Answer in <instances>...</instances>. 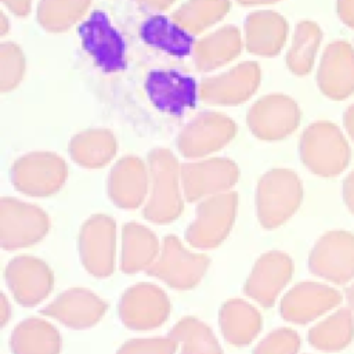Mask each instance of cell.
Wrapping results in <instances>:
<instances>
[{"label":"cell","mask_w":354,"mask_h":354,"mask_svg":"<svg viewBox=\"0 0 354 354\" xmlns=\"http://www.w3.org/2000/svg\"><path fill=\"white\" fill-rule=\"evenodd\" d=\"M321 40L322 30L315 22L301 21L296 25L293 43L286 57L288 66L295 75L303 76L313 69Z\"/></svg>","instance_id":"cell-31"},{"label":"cell","mask_w":354,"mask_h":354,"mask_svg":"<svg viewBox=\"0 0 354 354\" xmlns=\"http://www.w3.org/2000/svg\"><path fill=\"white\" fill-rule=\"evenodd\" d=\"M218 319L224 339L235 346L250 343L261 326L257 310L241 299L224 303Z\"/></svg>","instance_id":"cell-26"},{"label":"cell","mask_w":354,"mask_h":354,"mask_svg":"<svg viewBox=\"0 0 354 354\" xmlns=\"http://www.w3.org/2000/svg\"><path fill=\"white\" fill-rule=\"evenodd\" d=\"M292 274L293 261L286 253L278 250L264 253L256 261L245 283V292L261 306L271 307Z\"/></svg>","instance_id":"cell-17"},{"label":"cell","mask_w":354,"mask_h":354,"mask_svg":"<svg viewBox=\"0 0 354 354\" xmlns=\"http://www.w3.org/2000/svg\"><path fill=\"white\" fill-rule=\"evenodd\" d=\"M90 0H41L39 4V21L51 30L61 32L69 28L88 7Z\"/></svg>","instance_id":"cell-34"},{"label":"cell","mask_w":354,"mask_h":354,"mask_svg":"<svg viewBox=\"0 0 354 354\" xmlns=\"http://www.w3.org/2000/svg\"><path fill=\"white\" fill-rule=\"evenodd\" d=\"M148 191V176L144 163L136 156L120 159L109 173L108 192L123 209L138 207Z\"/></svg>","instance_id":"cell-22"},{"label":"cell","mask_w":354,"mask_h":354,"mask_svg":"<svg viewBox=\"0 0 354 354\" xmlns=\"http://www.w3.org/2000/svg\"><path fill=\"white\" fill-rule=\"evenodd\" d=\"M299 335L289 328H279L268 333L254 348L253 354H297Z\"/></svg>","instance_id":"cell-36"},{"label":"cell","mask_w":354,"mask_h":354,"mask_svg":"<svg viewBox=\"0 0 354 354\" xmlns=\"http://www.w3.org/2000/svg\"><path fill=\"white\" fill-rule=\"evenodd\" d=\"M141 37L147 44L178 58L188 55L194 44V37L184 28L163 15L148 18L141 26Z\"/></svg>","instance_id":"cell-28"},{"label":"cell","mask_w":354,"mask_h":354,"mask_svg":"<svg viewBox=\"0 0 354 354\" xmlns=\"http://www.w3.org/2000/svg\"><path fill=\"white\" fill-rule=\"evenodd\" d=\"M346 300H347L348 307L351 308V311L354 314V282L346 289Z\"/></svg>","instance_id":"cell-43"},{"label":"cell","mask_w":354,"mask_h":354,"mask_svg":"<svg viewBox=\"0 0 354 354\" xmlns=\"http://www.w3.org/2000/svg\"><path fill=\"white\" fill-rule=\"evenodd\" d=\"M66 178L65 162L48 152H35L19 158L11 169L17 189L32 196H47L61 188Z\"/></svg>","instance_id":"cell-8"},{"label":"cell","mask_w":354,"mask_h":354,"mask_svg":"<svg viewBox=\"0 0 354 354\" xmlns=\"http://www.w3.org/2000/svg\"><path fill=\"white\" fill-rule=\"evenodd\" d=\"M343 124L351 141L354 142V102L346 108L343 113Z\"/></svg>","instance_id":"cell-40"},{"label":"cell","mask_w":354,"mask_h":354,"mask_svg":"<svg viewBox=\"0 0 354 354\" xmlns=\"http://www.w3.org/2000/svg\"><path fill=\"white\" fill-rule=\"evenodd\" d=\"M228 7V0H189L174 14V21L195 33L223 18Z\"/></svg>","instance_id":"cell-33"},{"label":"cell","mask_w":354,"mask_h":354,"mask_svg":"<svg viewBox=\"0 0 354 354\" xmlns=\"http://www.w3.org/2000/svg\"><path fill=\"white\" fill-rule=\"evenodd\" d=\"M241 50L236 28L225 26L202 39L195 47V64L202 71L214 69L232 59Z\"/></svg>","instance_id":"cell-29"},{"label":"cell","mask_w":354,"mask_h":354,"mask_svg":"<svg viewBox=\"0 0 354 354\" xmlns=\"http://www.w3.org/2000/svg\"><path fill=\"white\" fill-rule=\"evenodd\" d=\"M236 194H216L203 199L194 221L188 225L185 238L199 249H209L220 245L228 235L236 212Z\"/></svg>","instance_id":"cell-5"},{"label":"cell","mask_w":354,"mask_h":354,"mask_svg":"<svg viewBox=\"0 0 354 354\" xmlns=\"http://www.w3.org/2000/svg\"><path fill=\"white\" fill-rule=\"evenodd\" d=\"M140 6L151 10H163L169 7L174 0H136Z\"/></svg>","instance_id":"cell-42"},{"label":"cell","mask_w":354,"mask_h":354,"mask_svg":"<svg viewBox=\"0 0 354 354\" xmlns=\"http://www.w3.org/2000/svg\"><path fill=\"white\" fill-rule=\"evenodd\" d=\"M177 343L170 337L136 339L124 343L118 354H174Z\"/></svg>","instance_id":"cell-37"},{"label":"cell","mask_w":354,"mask_h":354,"mask_svg":"<svg viewBox=\"0 0 354 354\" xmlns=\"http://www.w3.org/2000/svg\"><path fill=\"white\" fill-rule=\"evenodd\" d=\"M59 347L58 330L40 318L22 321L10 337V348L14 354H58Z\"/></svg>","instance_id":"cell-25"},{"label":"cell","mask_w":354,"mask_h":354,"mask_svg":"<svg viewBox=\"0 0 354 354\" xmlns=\"http://www.w3.org/2000/svg\"><path fill=\"white\" fill-rule=\"evenodd\" d=\"M342 293L325 283L300 282L281 300V315L293 324H308L342 303Z\"/></svg>","instance_id":"cell-12"},{"label":"cell","mask_w":354,"mask_h":354,"mask_svg":"<svg viewBox=\"0 0 354 354\" xmlns=\"http://www.w3.org/2000/svg\"><path fill=\"white\" fill-rule=\"evenodd\" d=\"M72 159L83 167H101L116 152V141L106 130H90L75 136L69 144Z\"/></svg>","instance_id":"cell-30"},{"label":"cell","mask_w":354,"mask_h":354,"mask_svg":"<svg viewBox=\"0 0 354 354\" xmlns=\"http://www.w3.org/2000/svg\"><path fill=\"white\" fill-rule=\"evenodd\" d=\"M6 281L14 299L26 307L40 303L53 288V272L44 261L32 256L14 257L6 268Z\"/></svg>","instance_id":"cell-15"},{"label":"cell","mask_w":354,"mask_h":354,"mask_svg":"<svg viewBox=\"0 0 354 354\" xmlns=\"http://www.w3.org/2000/svg\"><path fill=\"white\" fill-rule=\"evenodd\" d=\"M288 33L283 17L274 11H257L246 19V46L249 51L272 57L282 48Z\"/></svg>","instance_id":"cell-23"},{"label":"cell","mask_w":354,"mask_h":354,"mask_svg":"<svg viewBox=\"0 0 354 354\" xmlns=\"http://www.w3.org/2000/svg\"><path fill=\"white\" fill-rule=\"evenodd\" d=\"M160 253L159 242L155 234L147 227L129 223L123 228L120 268L124 272H137L148 270Z\"/></svg>","instance_id":"cell-24"},{"label":"cell","mask_w":354,"mask_h":354,"mask_svg":"<svg viewBox=\"0 0 354 354\" xmlns=\"http://www.w3.org/2000/svg\"><path fill=\"white\" fill-rule=\"evenodd\" d=\"M207 264L206 256L188 252L176 236L169 235L147 272L174 289H191L202 279Z\"/></svg>","instance_id":"cell-6"},{"label":"cell","mask_w":354,"mask_h":354,"mask_svg":"<svg viewBox=\"0 0 354 354\" xmlns=\"http://www.w3.org/2000/svg\"><path fill=\"white\" fill-rule=\"evenodd\" d=\"M151 194L144 207V217L149 221L170 223L183 209L178 189V167L173 153L167 149H153L148 156Z\"/></svg>","instance_id":"cell-3"},{"label":"cell","mask_w":354,"mask_h":354,"mask_svg":"<svg viewBox=\"0 0 354 354\" xmlns=\"http://www.w3.org/2000/svg\"><path fill=\"white\" fill-rule=\"evenodd\" d=\"M84 50L105 72H116L126 66L124 40L111 25L102 11H94L79 26Z\"/></svg>","instance_id":"cell-11"},{"label":"cell","mask_w":354,"mask_h":354,"mask_svg":"<svg viewBox=\"0 0 354 354\" xmlns=\"http://www.w3.org/2000/svg\"><path fill=\"white\" fill-rule=\"evenodd\" d=\"M152 104L163 112L181 115L196 104V82L177 71H153L145 82Z\"/></svg>","instance_id":"cell-19"},{"label":"cell","mask_w":354,"mask_h":354,"mask_svg":"<svg viewBox=\"0 0 354 354\" xmlns=\"http://www.w3.org/2000/svg\"><path fill=\"white\" fill-rule=\"evenodd\" d=\"M311 274L335 285H344L354 278V234L328 231L318 238L308 256Z\"/></svg>","instance_id":"cell-4"},{"label":"cell","mask_w":354,"mask_h":354,"mask_svg":"<svg viewBox=\"0 0 354 354\" xmlns=\"http://www.w3.org/2000/svg\"><path fill=\"white\" fill-rule=\"evenodd\" d=\"M300 122L297 104L281 94H272L257 101L248 115L252 131L264 140H279L290 134Z\"/></svg>","instance_id":"cell-14"},{"label":"cell","mask_w":354,"mask_h":354,"mask_svg":"<svg viewBox=\"0 0 354 354\" xmlns=\"http://www.w3.org/2000/svg\"><path fill=\"white\" fill-rule=\"evenodd\" d=\"M317 84L322 94L342 101L354 93V48L346 40L329 43L317 72Z\"/></svg>","instance_id":"cell-13"},{"label":"cell","mask_w":354,"mask_h":354,"mask_svg":"<svg viewBox=\"0 0 354 354\" xmlns=\"http://www.w3.org/2000/svg\"><path fill=\"white\" fill-rule=\"evenodd\" d=\"M24 75V55L12 43H3L0 48V84L1 88H14Z\"/></svg>","instance_id":"cell-35"},{"label":"cell","mask_w":354,"mask_h":354,"mask_svg":"<svg viewBox=\"0 0 354 354\" xmlns=\"http://www.w3.org/2000/svg\"><path fill=\"white\" fill-rule=\"evenodd\" d=\"M48 230L47 214L14 198H3L0 203V242L7 250L39 242Z\"/></svg>","instance_id":"cell-7"},{"label":"cell","mask_w":354,"mask_h":354,"mask_svg":"<svg viewBox=\"0 0 354 354\" xmlns=\"http://www.w3.org/2000/svg\"><path fill=\"white\" fill-rule=\"evenodd\" d=\"M105 310L106 304L97 295L87 289L73 288L61 293L41 313L69 328L84 329L95 325Z\"/></svg>","instance_id":"cell-20"},{"label":"cell","mask_w":354,"mask_h":354,"mask_svg":"<svg viewBox=\"0 0 354 354\" xmlns=\"http://www.w3.org/2000/svg\"><path fill=\"white\" fill-rule=\"evenodd\" d=\"M169 336L181 346V354H223L212 330L196 318L185 317L180 319Z\"/></svg>","instance_id":"cell-32"},{"label":"cell","mask_w":354,"mask_h":354,"mask_svg":"<svg viewBox=\"0 0 354 354\" xmlns=\"http://www.w3.org/2000/svg\"><path fill=\"white\" fill-rule=\"evenodd\" d=\"M256 198L261 225L277 228L299 209L303 199V185L293 170L274 169L260 178Z\"/></svg>","instance_id":"cell-2"},{"label":"cell","mask_w":354,"mask_h":354,"mask_svg":"<svg viewBox=\"0 0 354 354\" xmlns=\"http://www.w3.org/2000/svg\"><path fill=\"white\" fill-rule=\"evenodd\" d=\"M339 19L350 29H354V0H336Z\"/></svg>","instance_id":"cell-38"},{"label":"cell","mask_w":354,"mask_h":354,"mask_svg":"<svg viewBox=\"0 0 354 354\" xmlns=\"http://www.w3.org/2000/svg\"><path fill=\"white\" fill-rule=\"evenodd\" d=\"M238 1L243 4H263V3H274L278 0H238Z\"/></svg>","instance_id":"cell-45"},{"label":"cell","mask_w":354,"mask_h":354,"mask_svg":"<svg viewBox=\"0 0 354 354\" xmlns=\"http://www.w3.org/2000/svg\"><path fill=\"white\" fill-rule=\"evenodd\" d=\"M259 80L257 64L243 62L227 73L203 80L201 95L213 104H238L256 91Z\"/></svg>","instance_id":"cell-21"},{"label":"cell","mask_w":354,"mask_h":354,"mask_svg":"<svg viewBox=\"0 0 354 354\" xmlns=\"http://www.w3.org/2000/svg\"><path fill=\"white\" fill-rule=\"evenodd\" d=\"M236 180L238 167L230 159L214 158L181 167L183 188L188 201L220 194L234 185Z\"/></svg>","instance_id":"cell-18"},{"label":"cell","mask_w":354,"mask_h":354,"mask_svg":"<svg viewBox=\"0 0 354 354\" xmlns=\"http://www.w3.org/2000/svg\"><path fill=\"white\" fill-rule=\"evenodd\" d=\"M166 293L152 283L130 286L120 297L119 317L130 329L149 330L160 326L169 315Z\"/></svg>","instance_id":"cell-10"},{"label":"cell","mask_w":354,"mask_h":354,"mask_svg":"<svg viewBox=\"0 0 354 354\" xmlns=\"http://www.w3.org/2000/svg\"><path fill=\"white\" fill-rule=\"evenodd\" d=\"M354 337V314L350 307H342L308 330V343L325 353L344 350Z\"/></svg>","instance_id":"cell-27"},{"label":"cell","mask_w":354,"mask_h":354,"mask_svg":"<svg viewBox=\"0 0 354 354\" xmlns=\"http://www.w3.org/2000/svg\"><path fill=\"white\" fill-rule=\"evenodd\" d=\"M115 221L104 214L90 217L79 232V253L84 268L97 278H105L113 271Z\"/></svg>","instance_id":"cell-9"},{"label":"cell","mask_w":354,"mask_h":354,"mask_svg":"<svg viewBox=\"0 0 354 354\" xmlns=\"http://www.w3.org/2000/svg\"><path fill=\"white\" fill-rule=\"evenodd\" d=\"M8 8L18 15H25L29 11L30 0H3Z\"/></svg>","instance_id":"cell-41"},{"label":"cell","mask_w":354,"mask_h":354,"mask_svg":"<svg viewBox=\"0 0 354 354\" xmlns=\"http://www.w3.org/2000/svg\"><path fill=\"white\" fill-rule=\"evenodd\" d=\"M299 152L304 166L319 177H336L343 173L350 160V145L332 122L318 120L311 123L300 138Z\"/></svg>","instance_id":"cell-1"},{"label":"cell","mask_w":354,"mask_h":354,"mask_svg":"<svg viewBox=\"0 0 354 354\" xmlns=\"http://www.w3.org/2000/svg\"><path fill=\"white\" fill-rule=\"evenodd\" d=\"M7 314H8V304H7V300H6V297L3 296L1 297V322H3V325L7 322Z\"/></svg>","instance_id":"cell-44"},{"label":"cell","mask_w":354,"mask_h":354,"mask_svg":"<svg viewBox=\"0 0 354 354\" xmlns=\"http://www.w3.org/2000/svg\"><path fill=\"white\" fill-rule=\"evenodd\" d=\"M343 201L350 213L354 214V170H351L343 180Z\"/></svg>","instance_id":"cell-39"},{"label":"cell","mask_w":354,"mask_h":354,"mask_svg":"<svg viewBox=\"0 0 354 354\" xmlns=\"http://www.w3.org/2000/svg\"><path fill=\"white\" fill-rule=\"evenodd\" d=\"M235 134V124L224 115L206 112L196 116L178 136V149L184 156H203L224 147Z\"/></svg>","instance_id":"cell-16"}]
</instances>
